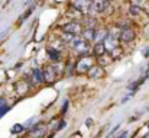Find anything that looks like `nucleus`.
I'll use <instances>...</instances> for the list:
<instances>
[{
    "instance_id": "nucleus-28",
    "label": "nucleus",
    "mask_w": 149,
    "mask_h": 138,
    "mask_svg": "<svg viewBox=\"0 0 149 138\" xmlns=\"http://www.w3.org/2000/svg\"><path fill=\"white\" fill-rule=\"evenodd\" d=\"M87 125H88V127H91V125H93V119H91V118H88V119H87Z\"/></svg>"
},
{
    "instance_id": "nucleus-17",
    "label": "nucleus",
    "mask_w": 149,
    "mask_h": 138,
    "mask_svg": "<svg viewBox=\"0 0 149 138\" xmlns=\"http://www.w3.org/2000/svg\"><path fill=\"white\" fill-rule=\"evenodd\" d=\"M81 23H83L84 28H99L97 19H96L94 16H90V15H87V16L81 20Z\"/></svg>"
},
{
    "instance_id": "nucleus-9",
    "label": "nucleus",
    "mask_w": 149,
    "mask_h": 138,
    "mask_svg": "<svg viewBox=\"0 0 149 138\" xmlns=\"http://www.w3.org/2000/svg\"><path fill=\"white\" fill-rule=\"evenodd\" d=\"M28 79L31 80V83H32L33 86H39V84L45 83L44 70H42V68H39V67H35V68H32V71H31V74L28 76Z\"/></svg>"
},
{
    "instance_id": "nucleus-4",
    "label": "nucleus",
    "mask_w": 149,
    "mask_h": 138,
    "mask_svg": "<svg viewBox=\"0 0 149 138\" xmlns=\"http://www.w3.org/2000/svg\"><path fill=\"white\" fill-rule=\"evenodd\" d=\"M83 29H84V26L81 22H72V20L61 26V32H67V34H71L75 37H81Z\"/></svg>"
},
{
    "instance_id": "nucleus-26",
    "label": "nucleus",
    "mask_w": 149,
    "mask_h": 138,
    "mask_svg": "<svg viewBox=\"0 0 149 138\" xmlns=\"http://www.w3.org/2000/svg\"><path fill=\"white\" fill-rule=\"evenodd\" d=\"M130 1V4H138V6H141V3L143 1V0H129Z\"/></svg>"
},
{
    "instance_id": "nucleus-27",
    "label": "nucleus",
    "mask_w": 149,
    "mask_h": 138,
    "mask_svg": "<svg viewBox=\"0 0 149 138\" xmlns=\"http://www.w3.org/2000/svg\"><path fill=\"white\" fill-rule=\"evenodd\" d=\"M3 106H6V99L0 97V108H3Z\"/></svg>"
},
{
    "instance_id": "nucleus-22",
    "label": "nucleus",
    "mask_w": 149,
    "mask_h": 138,
    "mask_svg": "<svg viewBox=\"0 0 149 138\" xmlns=\"http://www.w3.org/2000/svg\"><path fill=\"white\" fill-rule=\"evenodd\" d=\"M7 111H9V106H7V105H6V106H3V108H0V116H3Z\"/></svg>"
},
{
    "instance_id": "nucleus-25",
    "label": "nucleus",
    "mask_w": 149,
    "mask_h": 138,
    "mask_svg": "<svg viewBox=\"0 0 149 138\" xmlns=\"http://www.w3.org/2000/svg\"><path fill=\"white\" fill-rule=\"evenodd\" d=\"M62 128H65V121H59V125H58V130H56V131H59V130H62Z\"/></svg>"
},
{
    "instance_id": "nucleus-12",
    "label": "nucleus",
    "mask_w": 149,
    "mask_h": 138,
    "mask_svg": "<svg viewBox=\"0 0 149 138\" xmlns=\"http://www.w3.org/2000/svg\"><path fill=\"white\" fill-rule=\"evenodd\" d=\"M129 16L133 18V19H141L142 16H146V15H145V10L142 9V6L130 4L129 6Z\"/></svg>"
},
{
    "instance_id": "nucleus-16",
    "label": "nucleus",
    "mask_w": 149,
    "mask_h": 138,
    "mask_svg": "<svg viewBox=\"0 0 149 138\" xmlns=\"http://www.w3.org/2000/svg\"><path fill=\"white\" fill-rule=\"evenodd\" d=\"M87 76H88L90 79H101V77L104 76V68L100 67L99 64H96V65L87 73Z\"/></svg>"
},
{
    "instance_id": "nucleus-23",
    "label": "nucleus",
    "mask_w": 149,
    "mask_h": 138,
    "mask_svg": "<svg viewBox=\"0 0 149 138\" xmlns=\"http://www.w3.org/2000/svg\"><path fill=\"white\" fill-rule=\"evenodd\" d=\"M67 108H68V100H65V102H64V106H62L61 113H65V112H67Z\"/></svg>"
},
{
    "instance_id": "nucleus-3",
    "label": "nucleus",
    "mask_w": 149,
    "mask_h": 138,
    "mask_svg": "<svg viewBox=\"0 0 149 138\" xmlns=\"http://www.w3.org/2000/svg\"><path fill=\"white\" fill-rule=\"evenodd\" d=\"M111 4L110 0H91V9H90V16H96L100 13H106L107 10H110Z\"/></svg>"
},
{
    "instance_id": "nucleus-2",
    "label": "nucleus",
    "mask_w": 149,
    "mask_h": 138,
    "mask_svg": "<svg viewBox=\"0 0 149 138\" xmlns=\"http://www.w3.org/2000/svg\"><path fill=\"white\" fill-rule=\"evenodd\" d=\"M70 48L74 49V52H77L80 57H84V55H90L91 54V48H90V42H87L84 38L81 37H77L75 41L70 45Z\"/></svg>"
},
{
    "instance_id": "nucleus-14",
    "label": "nucleus",
    "mask_w": 149,
    "mask_h": 138,
    "mask_svg": "<svg viewBox=\"0 0 149 138\" xmlns=\"http://www.w3.org/2000/svg\"><path fill=\"white\" fill-rule=\"evenodd\" d=\"M106 54H107V51H106V46H104L103 42L94 44V45L91 46V55H93V57L100 58V57H103V55H106Z\"/></svg>"
},
{
    "instance_id": "nucleus-13",
    "label": "nucleus",
    "mask_w": 149,
    "mask_h": 138,
    "mask_svg": "<svg viewBox=\"0 0 149 138\" xmlns=\"http://www.w3.org/2000/svg\"><path fill=\"white\" fill-rule=\"evenodd\" d=\"M104 46H106V51H107V54L109 52H111L114 48H117V46H120V39H117V38H113V37H110V35H107V38L104 39Z\"/></svg>"
},
{
    "instance_id": "nucleus-29",
    "label": "nucleus",
    "mask_w": 149,
    "mask_h": 138,
    "mask_svg": "<svg viewBox=\"0 0 149 138\" xmlns=\"http://www.w3.org/2000/svg\"><path fill=\"white\" fill-rule=\"evenodd\" d=\"M20 138H22V137H20Z\"/></svg>"
},
{
    "instance_id": "nucleus-24",
    "label": "nucleus",
    "mask_w": 149,
    "mask_h": 138,
    "mask_svg": "<svg viewBox=\"0 0 149 138\" xmlns=\"http://www.w3.org/2000/svg\"><path fill=\"white\" fill-rule=\"evenodd\" d=\"M127 134H129L127 131H123V132H120V135H117V137H114V138H126Z\"/></svg>"
},
{
    "instance_id": "nucleus-8",
    "label": "nucleus",
    "mask_w": 149,
    "mask_h": 138,
    "mask_svg": "<svg viewBox=\"0 0 149 138\" xmlns=\"http://www.w3.org/2000/svg\"><path fill=\"white\" fill-rule=\"evenodd\" d=\"M135 39H136V31L132 26L122 28V32H120V42L122 44H132Z\"/></svg>"
},
{
    "instance_id": "nucleus-18",
    "label": "nucleus",
    "mask_w": 149,
    "mask_h": 138,
    "mask_svg": "<svg viewBox=\"0 0 149 138\" xmlns=\"http://www.w3.org/2000/svg\"><path fill=\"white\" fill-rule=\"evenodd\" d=\"M123 52H125L123 48H122V46H117V48H114L111 52H109V55H110V58H111L113 63H114V61H119V60L123 57Z\"/></svg>"
},
{
    "instance_id": "nucleus-15",
    "label": "nucleus",
    "mask_w": 149,
    "mask_h": 138,
    "mask_svg": "<svg viewBox=\"0 0 149 138\" xmlns=\"http://www.w3.org/2000/svg\"><path fill=\"white\" fill-rule=\"evenodd\" d=\"M47 54H48V58H49L52 63H59L61 58H62V52L52 48V46H48L47 48Z\"/></svg>"
},
{
    "instance_id": "nucleus-11",
    "label": "nucleus",
    "mask_w": 149,
    "mask_h": 138,
    "mask_svg": "<svg viewBox=\"0 0 149 138\" xmlns=\"http://www.w3.org/2000/svg\"><path fill=\"white\" fill-rule=\"evenodd\" d=\"M97 29L99 28H84L81 38H84L87 42H96V35H97Z\"/></svg>"
},
{
    "instance_id": "nucleus-21",
    "label": "nucleus",
    "mask_w": 149,
    "mask_h": 138,
    "mask_svg": "<svg viewBox=\"0 0 149 138\" xmlns=\"http://www.w3.org/2000/svg\"><path fill=\"white\" fill-rule=\"evenodd\" d=\"M142 32H143V37L149 39V20L145 23V26H143V29H142Z\"/></svg>"
},
{
    "instance_id": "nucleus-6",
    "label": "nucleus",
    "mask_w": 149,
    "mask_h": 138,
    "mask_svg": "<svg viewBox=\"0 0 149 138\" xmlns=\"http://www.w3.org/2000/svg\"><path fill=\"white\" fill-rule=\"evenodd\" d=\"M42 70H44V76H45V83H48V84H54V83L58 80L59 71L56 70V67H55L54 64H48V65H45Z\"/></svg>"
},
{
    "instance_id": "nucleus-20",
    "label": "nucleus",
    "mask_w": 149,
    "mask_h": 138,
    "mask_svg": "<svg viewBox=\"0 0 149 138\" xmlns=\"http://www.w3.org/2000/svg\"><path fill=\"white\" fill-rule=\"evenodd\" d=\"M23 131H25V127H23V125H20V124H16V125L12 128V132H13V134H17V135H19V134H22Z\"/></svg>"
},
{
    "instance_id": "nucleus-7",
    "label": "nucleus",
    "mask_w": 149,
    "mask_h": 138,
    "mask_svg": "<svg viewBox=\"0 0 149 138\" xmlns=\"http://www.w3.org/2000/svg\"><path fill=\"white\" fill-rule=\"evenodd\" d=\"M71 7L75 9L83 16H87L90 13V9H91V0H74L71 3Z\"/></svg>"
},
{
    "instance_id": "nucleus-5",
    "label": "nucleus",
    "mask_w": 149,
    "mask_h": 138,
    "mask_svg": "<svg viewBox=\"0 0 149 138\" xmlns=\"http://www.w3.org/2000/svg\"><path fill=\"white\" fill-rule=\"evenodd\" d=\"M32 83H31V80L29 79H20V80H17L16 83H15V93L17 94V96H25V94H28L29 90L32 89Z\"/></svg>"
},
{
    "instance_id": "nucleus-1",
    "label": "nucleus",
    "mask_w": 149,
    "mask_h": 138,
    "mask_svg": "<svg viewBox=\"0 0 149 138\" xmlns=\"http://www.w3.org/2000/svg\"><path fill=\"white\" fill-rule=\"evenodd\" d=\"M97 64V58L93 57L91 54L90 55H84V57H80L75 63V74L81 76V74H87L94 65Z\"/></svg>"
},
{
    "instance_id": "nucleus-19",
    "label": "nucleus",
    "mask_w": 149,
    "mask_h": 138,
    "mask_svg": "<svg viewBox=\"0 0 149 138\" xmlns=\"http://www.w3.org/2000/svg\"><path fill=\"white\" fill-rule=\"evenodd\" d=\"M111 63H113V60L110 58V55H109V54H106V55H103V57L97 58V64H99L100 67H103V68L109 67Z\"/></svg>"
},
{
    "instance_id": "nucleus-10",
    "label": "nucleus",
    "mask_w": 149,
    "mask_h": 138,
    "mask_svg": "<svg viewBox=\"0 0 149 138\" xmlns=\"http://www.w3.org/2000/svg\"><path fill=\"white\" fill-rule=\"evenodd\" d=\"M47 132H48V128L47 125H44L42 122H38L33 125V128L31 130V137L32 138H45L47 137Z\"/></svg>"
}]
</instances>
